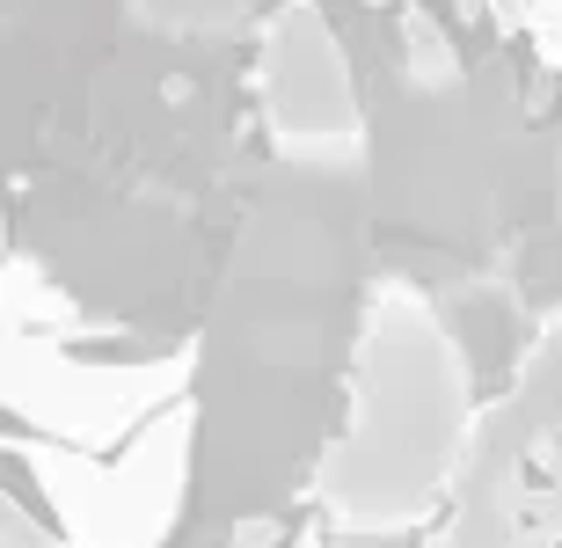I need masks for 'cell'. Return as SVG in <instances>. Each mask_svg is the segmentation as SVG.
<instances>
[{
  "label": "cell",
  "instance_id": "obj_1",
  "mask_svg": "<svg viewBox=\"0 0 562 548\" xmlns=\"http://www.w3.org/2000/svg\"><path fill=\"white\" fill-rule=\"evenodd\" d=\"M402 44H409V59H424V74H453V44L438 37V22L424 15L417 0L402 8Z\"/></svg>",
  "mask_w": 562,
  "mask_h": 548
},
{
  "label": "cell",
  "instance_id": "obj_2",
  "mask_svg": "<svg viewBox=\"0 0 562 548\" xmlns=\"http://www.w3.org/2000/svg\"><path fill=\"white\" fill-rule=\"evenodd\" d=\"M533 52L541 66H562V0H533Z\"/></svg>",
  "mask_w": 562,
  "mask_h": 548
},
{
  "label": "cell",
  "instance_id": "obj_3",
  "mask_svg": "<svg viewBox=\"0 0 562 548\" xmlns=\"http://www.w3.org/2000/svg\"><path fill=\"white\" fill-rule=\"evenodd\" d=\"M234 548H285V519H278V512L241 519V527H234Z\"/></svg>",
  "mask_w": 562,
  "mask_h": 548
},
{
  "label": "cell",
  "instance_id": "obj_4",
  "mask_svg": "<svg viewBox=\"0 0 562 548\" xmlns=\"http://www.w3.org/2000/svg\"><path fill=\"white\" fill-rule=\"evenodd\" d=\"M490 22L504 37H533V0H490Z\"/></svg>",
  "mask_w": 562,
  "mask_h": 548
},
{
  "label": "cell",
  "instance_id": "obj_5",
  "mask_svg": "<svg viewBox=\"0 0 562 548\" xmlns=\"http://www.w3.org/2000/svg\"><path fill=\"white\" fill-rule=\"evenodd\" d=\"M8 548H52V541H44V534L30 527V519H22L15 505H8Z\"/></svg>",
  "mask_w": 562,
  "mask_h": 548
},
{
  "label": "cell",
  "instance_id": "obj_6",
  "mask_svg": "<svg viewBox=\"0 0 562 548\" xmlns=\"http://www.w3.org/2000/svg\"><path fill=\"white\" fill-rule=\"evenodd\" d=\"M446 8H453V22H460V30H475V22H490V0H446Z\"/></svg>",
  "mask_w": 562,
  "mask_h": 548
},
{
  "label": "cell",
  "instance_id": "obj_7",
  "mask_svg": "<svg viewBox=\"0 0 562 548\" xmlns=\"http://www.w3.org/2000/svg\"><path fill=\"white\" fill-rule=\"evenodd\" d=\"M366 8H395V0H366Z\"/></svg>",
  "mask_w": 562,
  "mask_h": 548
}]
</instances>
